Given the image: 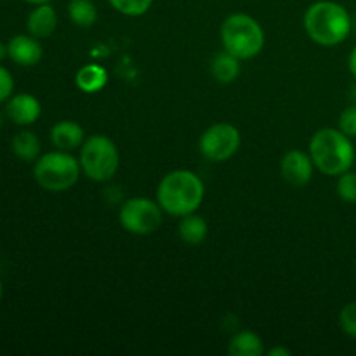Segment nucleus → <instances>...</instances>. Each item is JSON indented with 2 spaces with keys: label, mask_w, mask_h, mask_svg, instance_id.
Instances as JSON below:
<instances>
[{
  "label": "nucleus",
  "mask_w": 356,
  "mask_h": 356,
  "mask_svg": "<svg viewBox=\"0 0 356 356\" xmlns=\"http://www.w3.org/2000/svg\"><path fill=\"white\" fill-rule=\"evenodd\" d=\"M205 197L204 181L188 169H177L162 177L156 188V202L163 212L184 218L197 212Z\"/></svg>",
  "instance_id": "f257e3e1"
},
{
  "label": "nucleus",
  "mask_w": 356,
  "mask_h": 356,
  "mask_svg": "<svg viewBox=\"0 0 356 356\" xmlns=\"http://www.w3.org/2000/svg\"><path fill=\"white\" fill-rule=\"evenodd\" d=\"M305 30L315 44L323 47L339 45L350 37L351 16L346 7L332 0H318L305 13Z\"/></svg>",
  "instance_id": "f03ea898"
},
{
  "label": "nucleus",
  "mask_w": 356,
  "mask_h": 356,
  "mask_svg": "<svg viewBox=\"0 0 356 356\" xmlns=\"http://www.w3.org/2000/svg\"><path fill=\"white\" fill-rule=\"evenodd\" d=\"M309 156L316 169L325 176H341L351 170L356 162V152L350 136L341 129L325 127L313 134L309 141Z\"/></svg>",
  "instance_id": "7ed1b4c3"
},
{
  "label": "nucleus",
  "mask_w": 356,
  "mask_h": 356,
  "mask_svg": "<svg viewBox=\"0 0 356 356\" xmlns=\"http://www.w3.org/2000/svg\"><path fill=\"white\" fill-rule=\"evenodd\" d=\"M221 42L225 51L243 61L256 58L263 51L266 37L257 19L245 13H235L222 21Z\"/></svg>",
  "instance_id": "20e7f679"
},
{
  "label": "nucleus",
  "mask_w": 356,
  "mask_h": 356,
  "mask_svg": "<svg viewBox=\"0 0 356 356\" xmlns=\"http://www.w3.org/2000/svg\"><path fill=\"white\" fill-rule=\"evenodd\" d=\"M82 167L73 155L63 149L49 152L38 156L33 165V177L44 190L59 193L75 186Z\"/></svg>",
  "instance_id": "39448f33"
},
{
  "label": "nucleus",
  "mask_w": 356,
  "mask_h": 356,
  "mask_svg": "<svg viewBox=\"0 0 356 356\" xmlns=\"http://www.w3.org/2000/svg\"><path fill=\"white\" fill-rule=\"evenodd\" d=\"M82 172L96 183L110 181L120 167V153L117 145L103 134H94L83 141L80 148Z\"/></svg>",
  "instance_id": "423d86ee"
},
{
  "label": "nucleus",
  "mask_w": 356,
  "mask_h": 356,
  "mask_svg": "<svg viewBox=\"0 0 356 356\" xmlns=\"http://www.w3.org/2000/svg\"><path fill=\"white\" fill-rule=\"evenodd\" d=\"M122 228L132 235H152L160 228L163 221V209L159 202L146 197L129 198L120 207L118 214Z\"/></svg>",
  "instance_id": "0eeeda50"
},
{
  "label": "nucleus",
  "mask_w": 356,
  "mask_h": 356,
  "mask_svg": "<svg viewBox=\"0 0 356 356\" xmlns=\"http://www.w3.org/2000/svg\"><path fill=\"white\" fill-rule=\"evenodd\" d=\"M240 131L232 124H214L200 136V153L211 162H226L240 148Z\"/></svg>",
  "instance_id": "6e6552de"
},
{
  "label": "nucleus",
  "mask_w": 356,
  "mask_h": 356,
  "mask_svg": "<svg viewBox=\"0 0 356 356\" xmlns=\"http://www.w3.org/2000/svg\"><path fill=\"white\" fill-rule=\"evenodd\" d=\"M315 163H313L309 153L301 149H289L280 162V172L284 179L292 186H305L312 181Z\"/></svg>",
  "instance_id": "1a4fd4ad"
},
{
  "label": "nucleus",
  "mask_w": 356,
  "mask_h": 356,
  "mask_svg": "<svg viewBox=\"0 0 356 356\" xmlns=\"http://www.w3.org/2000/svg\"><path fill=\"white\" fill-rule=\"evenodd\" d=\"M6 115L13 124L19 125V127H28V125L35 124L42 115V104L33 94H14L7 99Z\"/></svg>",
  "instance_id": "9d476101"
},
{
  "label": "nucleus",
  "mask_w": 356,
  "mask_h": 356,
  "mask_svg": "<svg viewBox=\"0 0 356 356\" xmlns=\"http://www.w3.org/2000/svg\"><path fill=\"white\" fill-rule=\"evenodd\" d=\"M7 51H9V59L16 65L24 66H35L40 63L42 56H44V49H42L38 38L28 35H14L9 42H7Z\"/></svg>",
  "instance_id": "9b49d317"
},
{
  "label": "nucleus",
  "mask_w": 356,
  "mask_h": 356,
  "mask_svg": "<svg viewBox=\"0 0 356 356\" xmlns=\"http://www.w3.org/2000/svg\"><path fill=\"white\" fill-rule=\"evenodd\" d=\"M58 28V13L51 3H38L33 7L26 19V30L35 38H47Z\"/></svg>",
  "instance_id": "f8f14e48"
},
{
  "label": "nucleus",
  "mask_w": 356,
  "mask_h": 356,
  "mask_svg": "<svg viewBox=\"0 0 356 356\" xmlns=\"http://www.w3.org/2000/svg\"><path fill=\"white\" fill-rule=\"evenodd\" d=\"M86 141V132L83 127L75 120H61L52 125L51 129V143L58 149L63 152H72L80 148Z\"/></svg>",
  "instance_id": "ddd939ff"
},
{
  "label": "nucleus",
  "mask_w": 356,
  "mask_h": 356,
  "mask_svg": "<svg viewBox=\"0 0 356 356\" xmlns=\"http://www.w3.org/2000/svg\"><path fill=\"white\" fill-rule=\"evenodd\" d=\"M75 83L82 92L96 94L101 89H104L108 83V72L101 65L89 63L82 66L75 75Z\"/></svg>",
  "instance_id": "4468645a"
},
{
  "label": "nucleus",
  "mask_w": 356,
  "mask_h": 356,
  "mask_svg": "<svg viewBox=\"0 0 356 356\" xmlns=\"http://www.w3.org/2000/svg\"><path fill=\"white\" fill-rule=\"evenodd\" d=\"M264 353V343L252 330L236 332L229 339L228 355L229 356H261Z\"/></svg>",
  "instance_id": "2eb2a0df"
},
{
  "label": "nucleus",
  "mask_w": 356,
  "mask_h": 356,
  "mask_svg": "<svg viewBox=\"0 0 356 356\" xmlns=\"http://www.w3.org/2000/svg\"><path fill=\"white\" fill-rule=\"evenodd\" d=\"M40 139L31 131H19L10 139V149L23 162H35L40 156Z\"/></svg>",
  "instance_id": "dca6fc26"
},
{
  "label": "nucleus",
  "mask_w": 356,
  "mask_h": 356,
  "mask_svg": "<svg viewBox=\"0 0 356 356\" xmlns=\"http://www.w3.org/2000/svg\"><path fill=\"white\" fill-rule=\"evenodd\" d=\"M212 76L221 83H232L240 75V59L229 54L228 51H222L214 56L211 65Z\"/></svg>",
  "instance_id": "f3484780"
},
{
  "label": "nucleus",
  "mask_w": 356,
  "mask_h": 356,
  "mask_svg": "<svg viewBox=\"0 0 356 356\" xmlns=\"http://www.w3.org/2000/svg\"><path fill=\"white\" fill-rule=\"evenodd\" d=\"M209 226L202 216L188 214L179 222V236L188 245H200L207 238Z\"/></svg>",
  "instance_id": "a211bd4d"
},
{
  "label": "nucleus",
  "mask_w": 356,
  "mask_h": 356,
  "mask_svg": "<svg viewBox=\"0 0 356 356\" xmlns=\"http://www.w3.org/2000/svg\"><path fill=\"white\" fill-rule=\"evenodd\" d=\"M68 16L76 26L90 28L97 19V9L92 0H72L68 3Z\"/></svg>",
  "instance_id": "6ab92c4d"
},
{
  "label": "nucleus",
  "mask_w": 356,
  "mask_h": 356,
  "mask_svg": "<svg viewBox=\"0 0 356 356\" xmlns=\"http://www.w3.org/2000/svg\"><path fill=\"white\" fill-rule=\"evenodd\" d=\"M108 3L124 16L138 17L152 9L153 0H108Z\"/></svg>",
  "instance_id": "aec40b11"
},
{
  "label": "nucleus",
  "mask_w": 356,
  "mask_h": 356,
  "mask_svg": "<svg viewBox=\"0 0 356 356\" xmlns=\"http://www.w3.org/2000/svg\"><path fill=\"white\" fill-rule=\"evenodd\" d=\"M337 195L346 204H356V172L346 170L337 179Z\"/></svg>",
  "instance_id": "412c9836"
},
{
  "label": "nucleus",
  "mask_w": 356,
  "mask_h": 356,
  "mask_svg": "<svg viewBox=\"0 0 356 356\" xmlns=\"http://www.w3.org/2000/svg\"><path fill=\"white\" fill-rule=\"evenodd\" d=\"M339 325L344 334L356 339V301L348 302L339 313Z\"/></svg>",
  "instance_id": "4be33fe9"
},
{
  "label": "nucleus",
  "mask_w": 356,
  "mask_h": 356,
  "mask_svg": "<svg viewBox=\"0 0 356 356\" xmlns=\"http://www.w3.org/2000/svg\"><path fill=\"white\" fill-rule=\"evenodd\" d=\"M339 129L351 139L356 138V104L348 106L339 115Z\"/></svg>",
  "instance_id": "5701e85b"
},
{
  "label": "nucleus",
  "mask_w": 356,
  "mask_h": 356,
  "mask_svg": "<svg viewBox=\"0 0 356 356\" xmlns=\"http://www.w3.org/2000/svg\"><path fill=\"white\" fill-rule=\"evenodd\" d=\"M14 92V79L6 66L0 65V103H6Z\"/></svg>",
  "instance_id": "b1692460"
},
{
  "label": "nucleus",
  "mask_w": 356,
  "mask_h": 356,
  "mask_svg": "<svg viewBox=\"0 0 356 356\" xmlns=\"http://www.w3.org/2000/svg\"><path fill=\"white\" fill-rule=\"evenodd\" d=\"M348 68H350L351 75L356 79V45L353 47V51L350 52V58H348Z\"/></svg>",
  "instance_id": "393cba45"
},
{
  "label": "nucleus",
  "mask_w": 356,
  "mask_h": 356,
  "mask_svg": "<svg viewBox=\"0 0 356 356\" xmlns=\"http://www.w3.org/2000/svg\"><path fill=\"white\" fill-rule=\"evenodd\" d=\"M268 356H291V350L287 348H273L268 351Z\"/></svg>",
  "instance_id": "a878e982"
},
{
  "label": "nucleus",
  "mask_w": 356,
  "mask_h": 356,
  "mask_svg": "<svg viewBox=\"0 0 356 356\" xmlns=\"http://www.w3.org/2000/svg\"><path fill=\"white\" fill-rule=\"evenodd\" d=\"M6 58H9V51H7V44L0 42V61H3Z\"/></svg>",
  "instance_id": "bb28decb"
},
{
  "label": "nucleus",
  "mask_w": 356,
  "mask_h": 356,
  "mask_svg": "<svg viewBox=\"0 0 356 356\" xmlns=\"http://www.w3.org/2000/svg\"><path fill=\"white\" fill-rule=\"evenodd\" d=\"M23 2L31 3V6H38V3H47V2H51V0H23Z\"/></svg>",
  "instance_id": "cd10ccee"
},
{
  "label": "nucleus",
  "mask_w": 356,
  "mask_h": 356,
  "mask_svg": "<svg viewBox=\"0 0 356 356\" xmlns=\"http://www.w3.org/2000/svg\"><path fill=\"white\" fill-rule=\"evenodd\" d=\"M2 296H3V285H2V278H0V302H2Z\"/></svg>",
  "instance_id": "c85d7f7f"
},
{
  "label": "nucleus",
  "mask_w": 356,
  "mask_h": 356,
  "mask_svg": "<svg viewBox=\"0 0 356 356\" xmlns=\"http://www.w3.org/2000/svg\"><path fill=\"white\" fill-rule=\"evenodd\" d=\"M2 125H3V115L2 111H0V129H2Z\"/></svg>",
  "instance_id": "c756f323"
}]
</instances>
